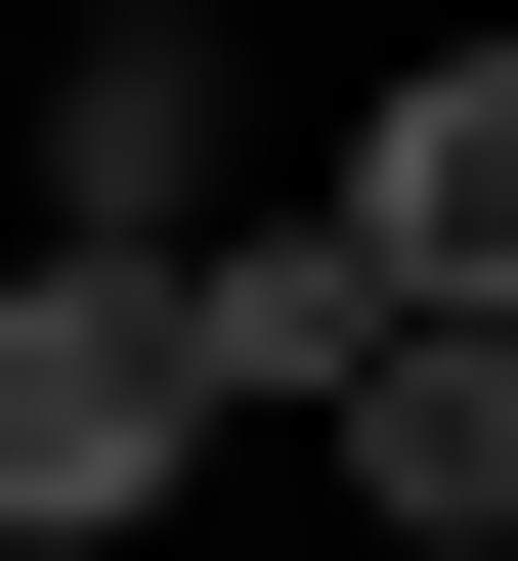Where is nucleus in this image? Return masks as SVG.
<instances>
[{
	"mask_svg": "<svg viewBox=\"0 0 518 561\" xmlns=\"http://www.w3.org/2000/svg\"><path fill=\"white\" fill-rule=\"evenodd\" d=\"M260 216V87H217V0H87V87H44V260H217Z\"/></svg>",
	"mask_w": 518,
	"mask_h": 561,
	"instance_id": "2",
	"label": "nucleus"
},
{
	"mask_svg": "<svg viewBox=\"0 0 518 561\" xmlns=\"http://www.w3.org/2000/svg\"><path fill=\"white\" fill-rule=\"evenodd\" d=\"M302 432L389 476V561H518V346H475V302H389V346L302 389Z\"/></svg>",
	"mask_w": 518,
	"mask_h": 561,
	"instance_id": "4",
	"label": "nucleus"
},
{
	"mask_svg": "<svg viewBox=\"0 0 518 561\" xmlns=\"http://www.w3.org/2000/svg\"><path fill=\"white\" fill-rule=\"evenodd\" d=\"M346 346H389V302H346V216H217V260H173V389H217V432H302Z\"/></svg>",
	"mask_w": 518,
	"mask_h": 561,
	"instance_id": "5",
	"label": "nucleus"
},
{
	"mask_svg": "<svg viewBox=\"0 0 518 561\" xmlns=\"http://www.w3.org/2000/svg\"><path fill=\"white\" fill-rule=\"evenodd\" d=\"M173 476H217L173 260H0V561H87V518H173Z\"/></svg>",
	"mask_w": 518,
	"mask_h": 561,
	"instance_id": "1",
	"label": "nucleus"
},
{
	"mask_svg": "<svg viewBox=\"0 0 518 561\" xmlns=\"http://www.w3.org/2000/svg\"><path fill=\"white\" fill-rule=\"evenodd\" d=\"M346 302H475V346H518V44H433L346 130Z\"/></svg>",
	"mask_w": 518,
	"mask_h": 561,
	"instance_id": "3",
	"label": "nucleus"
}]
</instances>
